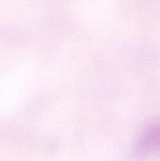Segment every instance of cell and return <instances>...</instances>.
<instances>
[{
  "instance_id": "1",
  "label": "cell",
  "mask_w": 160,
  "mask_h": 161,
  "mask_svg": "<svg viewBox=\"0 0 160 161\" xmlns=\"http://www.w3.org/2000/svg\"><path fill=\"white\" fill-rule=\"evenodd\" d=\"M134 155L140 159L160 155V123L143 131L137 142Z\"/></svg>"
}]
</instances>
